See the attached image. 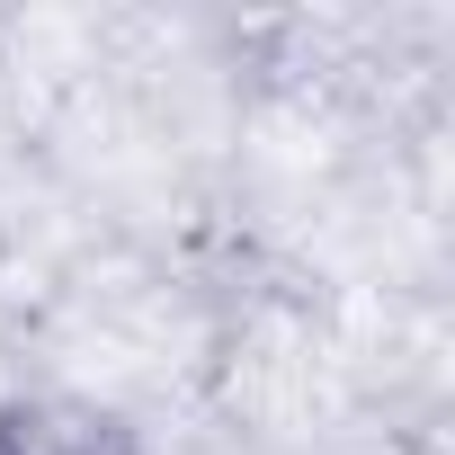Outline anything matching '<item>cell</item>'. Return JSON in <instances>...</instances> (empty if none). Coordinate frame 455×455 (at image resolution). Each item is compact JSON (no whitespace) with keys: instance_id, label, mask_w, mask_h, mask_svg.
<instances>
[]
</instances>
